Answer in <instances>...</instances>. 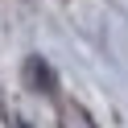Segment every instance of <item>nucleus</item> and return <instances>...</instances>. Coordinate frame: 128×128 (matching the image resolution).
Instances as JSON below:
<instances>
[{
  "label": "nucleus",
  "mask_w": 128,
  "mask_h": 128,
  "mask_svg": "<svg viewBox=\"0 0 128 128\" xmlns=\"http://www.w3.org/2000/svg\"><path fill=\"white\" fill-rule=\"evenodd\" d=\"M62 128H91V120L78 108H62Z\"/></svg>",
  "instance_id": "nucleus-1"
}]
</instances>
